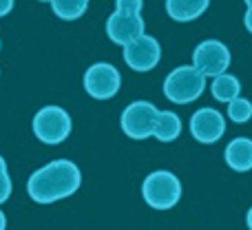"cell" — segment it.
I'll return each instance as SVG.
<instances>
[{
	"label": "cell",
	"instance_id": "obj_21",
	"mask_svg": "<svg viewBox=\"0 0 252 230\" xmlns=\"http://www.w3.org/2000/svg\"><path fill=\"white\" fill-rule=\"evenodd\" d=\"M0 230H7V215L0 210Z\"/></svg>",
	"mask_w": 252,
	"mask_h": 230
},
{
	"label": "cell",
	"instance_id": "obj_6",
	"mask_svg": "<svg viewBox=\"0 0 252 230\" xmlns=\"http://www.w3.org/2000/svg\"><path fill=\"white\" fill-rule=\"evenodd\" d=\"M192 66L204 78H217L230 66V49L221 40H204L192 51Z\"/></svg>",
	"mask_w": 252,
	"mask_h": 230
},
{
	"label": "cell",
	"instance_id": "obj_24",
	"mask_svg": "<svg viewBox=\"0 0 252 230\" xmlns=\"http://www.w3.org/2000/svg\"><path fill=\"white\" fill-rule=\"evenodd\" d=\"M40 2H51V0H40Z\"/></svg>",
	"mask_w": 252,
	"mask_h": 230
},
{
	"label": "cell",
	"instance_id": "obj_22",
	"mask_svg": "<svg viewBox=\"0 0 252 230\" xmlns=\"http://www.w3.org/2000/svg\"><path fill=\"white\" fill-rule=\"evenodd\" d=\"M246 224H248V228L252 230V206H250V210H248V215H246Z\"/></svg>",
	"mask_w": 252,
	"mask_h": 230
},
{
	"label": "cell",
	"instance_id": "obj_2",
	"mask_svg": "<svg viewBox=\"0 0 252 230\" xmlns=\"http://www.w3.org/2000/svg\"><path fill=\"white\" fill-rule=\"evenodd\" d=\"M206 89V78L192 65L173 69L164 80V96L175 104H190L199 100Z\"/></svg>",
	"mask_w": 252,
	"mask_h": 230
},
{
	"label": "cell",
	"instance_id": "obj_10",
	"mask_svg": "<svg viewBox=\"0 0 252 230\" xmlns=\"http://www.w3.org/2000/svg\"><path fill=\"white\" fill-rule=\"evenodd\" d=\"M190 133L197 142L201 144H215L223 137L226 133V120L223 113H219L217 109H199L195 115L190 117Z\"/></svg>",
	"mask_w": 252,
	"mask_h": 230
},
{
	"label": "cell",
	"instance_id": "obj_17",
	"mask_svg": "<svg viewBox=\"0 0 252 230\" xmlns=\"http://www.w3.org/2000/svg\"><path fill=\"white\" fill-rule=\"evenodd\" d=\"M11 177H9V170H7V162H4V157L0 155V204H4V201L11 197Z\"/></svg>",
	"mask_w": 252,
	"mask_h": 230
},
{
	"label": "cell",
	"instance_id": "obj_8",
	"mask_svg": "<svg viewBox=\"0 0 252 230\" xmlns=\"http://www.w3.org/2000/svg\"><path fill=\"white\" fill-rule=\"evenodd\" d=\"M159 58H161L159 42L148 33L139 35L137 40H133V42H128L124 47V62L130 69L139 71V73H146V71L155 69L159 65Z\"/></svg>",
	"mask_w": 252,
	"mask_h": 230
},
{
	"label": "cell",
	"instance_id": "obj_23",
	"mask_svg": "<svg viewBox=\"0 0 252 230\" xmlns=\"http://www.w3.org/2000/svg\"><path fill=\"white\" fill-rule=\"evenodd\" d=\"M244 2H246V4H248V7H252V0H244Z\"/></svg>",
	"mask_w": 252,
	"mask_h": 230
},
{
	"label": "cell",
	"instance_id": "obj_1",
	"mask_svg": "<svg viewBox=\"0 0 252 230\" xmlns=\"http://www.w3.org/2000/svg\"><path fill=\"white\" fill-rule=\"evenodd\" d=\"M82 186V173L71 160H53L38 168L27 182V195L35 204H56Z\"/></svg>",
	"mask_w": 252,
	"mask_h": 230
},
{
	"label": "cell",
	"instance_id": "obj_9",
	"mask_svg": "<svg viewBox=\"0 0 252 230\" xmlns=\"http://www.w3.org/2000/svg\"><path fill=\"white\" fill-rule=\"evenodd\" d=\"M144 33H146V22H144L142 13L113 11L106 20V35L111 42L120 44V47H126Z\"/></svg>",
	"mask_w": 252,
	"mask_h": 230
},
{
	"label": "cell",
	"instance_id": "obj_3",
	"mask_svg": "<svg viewBox=\"0 0 252 230\" xmlns=\"http://www.w3.org/2000/svg\"><path fill=\"white\" fill-rule=\"evenodd\" d=\"M142 197L151 208L170 210L182 199V182L170 170H155L142 184Z\"/></svg>",
	"mask_w": 252,
	"mask_h": 230
},
{
	"label": "cell",
	"instance_id": "obj_4",
	"mask_svg": "<svg viewBox=\"0 0 252 230\" xmlns=\"http://www.w3.org/2000/svg\"><path fill=\"white\" fill-rule=\"evenodd\" d=\"M71 117L62 106H44L33 115V133L47 146H58L71 135Z\"/></svg>",
	"mask_w": 252,
	"mask_h": 230
},
{
	"label": "cell",
	"instance_id": "obj_16",
	"mask_svg": "<svg viewBox=\"0 0 252 230\" xmlns=\"http://www.w3.org/2000/svg\"><path fill=\"white\" fill-rule=\"evenodd\" d=\"M228 117L237 124H246L252 117V102L246 100V98H237L228 104Z\"/></svg>",
	"mask_w": 252,
	"mask_h": 230
},
{
	"label": "cell",
	"instance_id": "obj_15",
	"mask_svg": "<svg viewBox=\"0 0 252 230\" xmlns=\"http://www.w3.org/2000/svg\"><path fill=\"white\" fill-rule=\"evenodd\" d=\"M89 0H51V9L62 20H78L84 16Z\"/></svg>",
	"mask_w": 252,
	"mask_h": 230
},
{
	"label": "cell",
	"instance_id": "obj_7",
	"mask_svg": "<svg viewBox=\"0 0 252 230\" xmlns=\"http://www.w3.org/2000/svg\"><path fill=\"white\" fill-rule=\"evenodd\" d=\"M122 87V75L111 62H95L84 73V91L95 100H111Z\"/></svg>",
	"mask_w": 252,
	"mask_h": 230
},
{
	"label": "cell",
	"instance_id": "obj_11",
	"mask_svg": "<svg viewBox=\"0 0 252 230\" xmlns=\"http://www.w3.org/2000/svg\"><path fill=\"white\" fill-rule=\"evenodd\" d=\"M226 164L237 173L252 170V139L250 137H235L226 146Z\"/></svg>",
	"mask_w": 252,
	"mask_h": 230
},
{
	"label": "cell",
	"instance_id": "obj_18",
	"mask_svg": "<svg viewBox=\"0 0 252 230\" xmlns=\"http://www.w3.org/2000/svg\"><path fill=\"white\" fill-rule=\"evenodd\" d=\"M144 0H115V11L122 13H142Z\"/></svg>",
	"mask_w": 252,
	"mask_h": 230
},
{
	"label": "cell",
	"instance_id": "obj_5",
	"mask_svg": "<svg viewBox=\"0 0 252 230\" xmlns=\"http://www.w3.org/2000/svg\"><path fill=\"white\" fill-rule=\"evenodd\" d=\"M159 117V109L153 102L137 100L133 104H128L122 111L120 117V126L126 133V137L130 139H146L155 133V124Z\"/></svg>",
	"mask_w": 252,
	"mask_h": 230
},
{
	"label": "cell",
	"instance_id": "obj_12",
	"mask_svg": "<svg viewBox=\"0 0 252 230\" xmlns=\"http://www.w3.org/2000/svg\"><path fill=\"white\" fill-rule=\"evenodd\" d=\"M210 0H166V11L177 22H190L204 16Z\"/></svg>",
	"mask_w": 252,
	"mask_h": 230
},
{
	"label": "cell",
	"instance_id": "obj_19",
	"mask_svg": "<svg viewBox=\"0 0 252 230\" xmlns=\"http://www.w3.org/2000/svg\"><path fill=\"white\" fill-rule=\"evenodd\" d=\"M11 9H13V0H0V18L7 16Z\"/></svg>",
	"mask_w": 252,
	"mask_h": 230
},
{
	"label": "cell",
	"instance_id": "obj_14",
	"mask_svg": "<svg viewBox=\"0 0 252 230\" xmlns=\"http://www.w3.org/2000/svg\"><path fill=\"white\" fill-rule=\"evenodd\" d=\"M182 133V120H179L177 113L173 111H159V117H157L155 124V137L159 142H175Z\"/></svg>",
	"mask_w": 252,
	"mask_h": 230
},
{
	"label": "cell",
	"instance_id": "obj_13",
	"mask_svg": "<svg viewBox=\"0 0 252 230\" xmlns=\"http://www.w3.org/2000/svg\"><path fill=\"white\" fill-rule=\"evenodd\" d=\"M210 91H213V98L217 102H228V104H230L232 100L241 98V82H239L237 75L221 73V75H217V78L213 80Z\"/></svg>",
	"mask_w": 252,
	"mask_h": 230
},
{
	"label": "cell",
	"instance_id": "obj_20",
	"mask_svg": "<svg viewBox=\"0 0 252 230\" xmlns=\"http://www.w3.org/2000/svg\"><path fill=\"white\" fill-rule=\"evenodd\" d=\"M244 25H246V29L252 33V7H248V11H246V16H244Z\"/></svg>",
	"mask_w": 252,
	"mask_h": 230
}]
</instances>
